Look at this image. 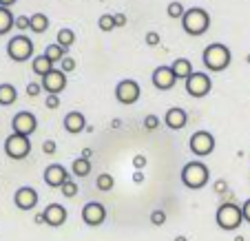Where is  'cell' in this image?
<instances>
[{
	"label": "cell",
	"mask_w": 250,
	"mask_h": 241,
	"mask_svg": "<svg viewBox=\"0 0 250 241\" xmlns=\"http://www.w3.org/2000/svg\"><path fill=\"white\" fill-rule=\"evenodd\" d=\"M42 213H44V223L51 228H60L62 223L66 221V217H69V215H66V208L60 206V203H49Z\"/></svg>",
	"instance_id": "cell-16"
},
{
	"label": "cell",
	"mask_w": 250,
	"mask_h": 241,
	"mask_svg": "<svg viewBox=\"0 0 250 241\" xmlns=\"http://www.w3.org/2000/svg\"><path fill=\"white\" fill-rule=\"evenodd\" d=\"M230 60H232L230 49L222 42L208 44L202 53V62L210 73H219V71H224V69H228V66H230Z\"/></svg>",
	"instance_id": "cell-1"
},
{
	"label": "cell",
	"mask_w": 250,
	"mask_h": 241,
	"mask_svg": "<svg viewBox=\"0 0 250 241\" xmlns=\"http://www.w3.org/2000/svg\"><path fill=\"white\" fill-rule=\"evenodd\" d=\"M33 221H36V223H44V213H36Z\"/></svg>",
	"instance_id": "cell-44"
},
{
	"label": "cell",
	"mask_w": 250,
	"mask_h": 241,
	"mask_svg": "<svg viewBox=\"0 0 250 241\" xmlns=\"http://www.w3.org/2000/svg\"><path fill=\"white\" fill-rule=\"evenodd\" d=\"M16 27H18L20 31L31 29V16H18V18H16Z\"/></svg>",
	"instance_id": "cell-34"
},
{
	"label": "cell",
	"mask_w": 250,
	"mask_h": 241,
	"mask_svg": "<svg viewBox=\"0 0 250 241\" xmlns=\"http://www.w3.org/2000/svg\"><path fill=\"white\" fill-rule=\"evenodd\" d=\"M42 151L47 153V155H53V153H56V142H53V140H47V142L42 144Z\"/></svg>",
	"instance_id": "cell-39"
},
{
	"label": "cell",
	"mask_w": 250,
	"mask_h": 241,
	"mask_svg": "<svg viewBox=\"0 0 250 241\" xmlns=\"http://www.w3.org/2000/svg\"><path fill=\"white\" fill-rule=\"evenodd\" d=\"M215 221H217V226L222 228V230H237V228L244 223V213H241V206H237V203L232 201H226L222 203L217 208V213H215Z\"/></svg>",
	"instance_id": "cell-4"
},
{
	"label": "cell",
	"mask_w": 250,
	"mask_h": 241,
	"mask_svg": "<svg viewBox=\"0 0 250 241\" xmlns=\"http://www.w3.org/2000/svg\"><path fill=\"white\" fill-rule=\"evenodd\" d=\"M135 181L137 184H142V181H144V175H142V173H135Z\"/></svg>",
	"instance_id": "cell-46"
},
{
	"label": "cell",
	"mask_w": 250,
	"mask_h": 241,
	"mask_svg": "<svg viewBox=\"0 0 250 241\" xmlns=\"http://www.w3.org/2000/svg\"><path fill=\"white\" fill-rule=\"evenodd\" d=\"M170 69H173V73L177 76V80H188L190 76H193V64H190V60H186V58H177V60L170 64Z\"/></svg>",
	"instance_id": "cell-19"
},
{
	"label": "cell",
	"mask_w": 250,
	"mask_h": 241,
	"mask_svg": "<svg viewBox=\"0 0 250 241\" xmlns=\"http://www.w3.org/2000/svg\"><path fill=\"white\" fill-rule=\"evenodd\" d=\"M166 14H168V18H173V20H182L184 18V14H186V9H184V5L182 2H170L168 5V9H166Z\"/></svg>",
	"instance_id": "cell-27"
},
{
	"label": "cell",
	"mask_w": 250,
	"mask_h": 241,
	"mask_svg": "<svg viewBox=\"0 0 250 241\" xmlns=\"http://www.w3.org/2000/svg\"><path fill=\"white\" fill-rule=\"evenodd\" d=\"M151 223L153 226H164L166 223V213L164 210H153L151 213Z\"/></svg>",
	"instance_id": "cell-31"
},
{
	"label": "cell",
	"mask_w": 250,
	"mask_h": 241,
	"mask_svg": "<svg viewBox=\"0 0 250 241\" xmlns=\"http://www.w3.org/2000/svg\"><path fill=\"white\" fill-rule=\"evenodd\" d=\"M212 190L217 195H224V193H228V181H224V180H217L215 184H212Z\"/></svg>",
	"instance_id": "cell-38"
},
{
	"label": "cell",
	"mask_w": 250,
	"mask_h": 241,
	"mask_svg": "<svg viewBox=\"0 0 250 241\" xmlns=\"http://www.w3.org/2000/svg\"><path fill=\"white\" fill-rule=\"evenodd\" d=\"M42 89L47 91L49 95H60L62 91L66 89V73L60 71V69H53L51 73H47V76L42 78Z\"/></svg>",
	"instance_id": "cell-12"
},
{
	"label": "cell",
	"mask_w": 250,
	"mask_h": 241,
	"mask_svg": "<svg viewBox=\"0 0 250 241\" xmlns=\"http://www.w3.org/2000/svg\"><path fill=\"white\" fill-rule=\"evenodd\" d=\"M31 69H33V73H36V76L44 78L47 73H51V71H53V62L42 53V56H36V58H33Z\"/></svg>",
	"instance_id": "cell-20"
},
{
	"label": "cell",
	"mask_w": 250,
	"mask_h": 241,
	"mask_svg": "<svg viewBox=\"0 0 250 241\" xmlns=\"http://www.w3.org/2000/svg\"><path fill=\"white\" fill-rule=\"evenodd\" d=\"M235 241H246V239H244V237H241V235H237V237H235Z\"/></svg>",
	"instance_id": "cell-48"
},
{
	"label": "cell",
	"mask_w": 250,
	"mask_h": 241,
	"mask_svg": "<svg viewBox=\"0 0 250 241\" xmlns=\"http://www.w3.org/2000/svg\"><path fill=\"white\" fill-rule=\"evenodd\" d=\"M71 173L76 177H89L91 173V160H84V157H78V160L71 161Z\"/></svg>",
	"instance_id": "cell-23"
},
{
	"label": "cell",
	"mask_w": 250,
	"mask_h": 241,
	"mask_svg": "<svg viewBox=\"0 0 250 241\" xmlns=\"http://www.w3.org/2000/svg\"><path fill=\"white\" fill-rule=\"evenodd\" d=\"M210 181V170L204 161H188L182 168V184L190 190H202Z\"/></svg>",
	"instance_id": "cell-2"
},
{
	"label": "cell",
	"mask_w": 250,
	"mask_h": 241,
	"mask_svg": "<svg viewBox=\"0 0 250 241\" xmlns=\"http://www.w3.org/2000/svg\"><path fill=\"white\" fill-rule=\"evenodd\" d=\"M73 42H76V33L71 31V29H60V31H58V36H56V44H60L62 49H71L73 47Z\"/></svg>",
	"instance_id": "cell-24"
},
{
	"label": "cell",
	"mask_w": 250,
	"mask_h": 241,
	"mask_svg": "<svg viewBox=\"0 0 250 241\" xmlns=\"http://www.w3.org/2000/svg\"><path fill=\"white\" fill-rule=\"evenodd\" d=\"M144 128H146V131L160 128V118H157V115H146V118H144Z\"/></svg>",
	"instance_id": "cell-32"
},
{
	"label": "cell",
	"mask_w": 250,
	"mask_h": 241,
	"mask_svg": "<svg viewBox=\"0 0 250 241\" xmlns=\"http://www.w3.org/2000/svg\"><path fill=\"white\" fill-rule=\"evenodd\" d=\"M113 177L109 175V173H102V175L98 177V190H104V193H106V190H111L113 188Z\"/></svg>",
	"instance_id": "cell-30"
},
{
	"label": "cell",
	"mask_w": 250,
	"mask_h": 241,
	"mask_svg": "<svg viewBox=\"0 0 250 241\" xmlns=\"http://www.w3.org/2000/svg\"><path fill=\"white\" fill-rule=\"evenodd\" d=\"M173 241H188V239H186V237L184 235H177V237H175V239Z\"/></svg>",
	"instance_id": "cell-47"
},
{
	"label": "cell",
	"mask_w": 250,
	"mask_h": 241,
	"mask_svg": "<svg viewBox=\"0 0 250 241\" xmlns=\"http://www.w3.org/2000/svg\"><path fill=\"white\" fill-rule=\"evenodd\" d=\"M241 213H244V221L250 223V199H246L244 206H241Z\"/></svg>",
	"instance_id": "cell-41"
},
{
	"label": "cell",
	"mask_w": 250,
	"mask_h": 241,
	"mask_svg": "<svg viewBox=\"0 0 250 241\" xmlns=\"http://www.w3.org/2000/svg\"><path fill=\"white\" fill-rule=\"evenodd\" d=\"M49 29V16L47 14H33L31 16V31L33 33H44Z\"/></svg>",
	"instance_id": "cell-25"
},
{
	"label": "cell",
	"mask_w": 250,
	"mask_h": 241,
	"mask_svg": "<svg viewBox=\"0 0 250 241\" xmlns=\"http://www.w3.org/2000/svg\"><path fill=\"white\" fill-rule=\"evenodd\" d=\"M40 91H42V84H38V82H29L27 84V95L29 98H38Z\"/></svg>",
	"instance_id": "cell-35"
},
{
	"label": "cell",
	"mask_w": 250,
	"mask_h": 241,
	"mask_svg": "<svg viewBox=\"0 0 250 241\" xmlns=\"http://www.w3.org/2000/svg\"><path fill=\"white\" fill-rule=\"evenodd\" d=\"M98 27L102 29V31H106V33L113 31L115 29V18L111 14H102L100 16V20H98Z\"/></svg>",
	"instance_id": "cell-28"
},
{
	"label": "cell",
	"mask_w": 250,
	"mask_h": 241,
	"mask_svg": "<svg viewBox=\"0 0 250 241\" xmlns=\"http://www.w3.org/2000/svg\"><path fill=\"white\" fill-rule=\"evenodd\" d=\"M16 100H18V91L14 84H9V82L0 84V106H11Z\"/></svg>",
	"instance_id": "cell-21"
},
{
	"label": "cell",
	"mask_w": 250,
	"mask_h": 241,
	"mask_svg": "<svg viewBox=\"0 0 250 241\" xmlns=\"http://www.w3.org/2000/svg\"><path fill=\"white\" fill-rule=\"evenodd\" d=\"M44 56H47L51 62H62V60L66 58V51L60 47V44L53 42V44H49V47L44 49Z\"/></svg>",
	"instance_id": "cell-26"
},
{
	"label": "cell",
	"mask_w": 250,
	"mask_h": 241,
	"mask_svg": "<svg viewBox=\"0 0 250 241\" xmlns=\"http://www.w3.org/2000/svg\"><path fill=\"white\" fill-rule=\"evenodd\" d=\"M5 153H7V157L18 160V161L24 160V157H29V153H31V142H29V137L11 133V135L5 140Z\"/></svg>",
	"instance_id": "cell-7"
},
{
	"label": "cell",
	"mask_w": 250,
	"mask_h": 241,
	"mask_svg": "<svg viewBox=\"0 0 250 241\" xmlns=\"http://www.w3.org/2000/svg\"><path fill=\"white\" fill-rule=\"evenodd\" d=\"M42 177H44V184H47L49 188H62V186L71 180L69 170H66L62 164H49L47 168H44Z\"/></svg>",
	"instance_id": "cell-11"
},
{
	"label": "cell",
	"mask_w": 250,
	"mask_h": 241,
	"mask_svg": "<svg viewBox=\"0 0 250 241\" xmlns=\"http://www.w3.org/2000/svg\"><path fill=\"white\" fill-rule=\"evenodd\" d=\"M60 71H64V73H73L76 71V66H78V62L73 60V58H64V60L60 62Z\"/></svg>",
	"instance_id": "cell-33"
},
{
	"label": "cell",
	"mask_w": 250,
	"mask_h": 241,
	"mask_svg": "<svg viewBox=\"0 0 250 241\" xmlns=\"http://www.w3.org/2000/svg\"><path fill=\"white\" fill-rule=\"evenodd\" d=\"M210 91H212V78L204 71H195L186 80V93L190 98H206Z\"/></svg>",
	"instance_id": "cell-6"
},
{
	"label": "cell",
	"mask_w": 250,
	"mask_h": 241,
	"mask_svg": "<svg viewBox=\"0 0 250 241\" xmlns=\"http://www.w3.org/2000/svg\"><path fill=\"white\" fill-rule=\"evenodd\" d=\"M11 5H16V0H0V7H5V9H9Z\"/></svg>",
	"instance_id": "cell-43"
},
{
	"label": "cell",
	"mask_w": 250,
	"mask_h": 241,
	"mask_svg": "<svg viewBox=\"0 0 250 241\" xmlns=\"http://www.w3.org/2000/svg\"><path fill=\"white\" fill-rule=\"evenodd\" d=\"M104 219H106V208H104L100 201H89L82 208V221L86 223V226H102Z\"/></svg>",
	"instance_id": "cell-14"
},
{
	"label": "cell",
	"mask_w": 250,
	"mask_h": 241,
	"mask_svg": "<svg viewBox=\"0 0 250 241\" xmlns=\"http://www.w3.org/2000/svg\"><path fill=\"white\" fill-rule=\"evenodd\" d=\"M14 27H16V16L9 9L0 7V36H7Z\"/></svg>",
	"instance_id": "cell-22"
},
{
	"label": "cell",
	"mask_w": 250,
	"mask_h": 241,
	"mask_svg": "<svg viewBox=\"0 0 250 241\" xmlns=\"http://www.w3.org/2000/svg\"><path fill=\"white\" fill-rule=\"evenodd\" d=\"M82 157H84V160H91V157H93V151H91V148H84V151H82Z\"/></svg>",
	"instance_id": "cell-45"
},
{
	"label": "cell",
	"mask_w": 250,
	"mask_h": 241,
	"mask_svg": "<svg viewBox=\"0 0 250 241\" xmlns=\"http://www.w3.org/2000/svg\"><path fill=\"white\" fill-rule=\"evenodd\" d=\"M182 27L188 36H204L210 29V14L202 7H190L182 18Z\"/></svg>",
	"instance_id": "cell-3"
},
{
	"label": "cell",
	"mask_w": 250,
	"mask_h": 241,
	"mask_svg": "<svg viewBox=\"0 0 250 241\" xmlns=\"http://www.w3.org/2000/svg\"><path fill=\"white\" fill-rule=\"evenodd\" d=\"M140 95H142V89L135 80H122L115 86V100L124 106L135 104L137 100H140Z\"/></svg>",
	"instance_id": "cell-9"
},
{
	"label": "cell",
	"mask_w": 250,
	"mask_h": 241,
	"mask_svg": "<svg viewBox=\"0 0 250 241\" xmlns=\"http://www.w3.org/2000/svg\"><path fill=\"white\" fill-rule=\"evenodd\" d=\"M133 166H135L137 170L144 168V166H146V157H144V155H135V157H133Z\"/></svg>",
	"instance_id": "cell-40"
},
{
	"label": "cell",
	"mask_w": 250,
	"mask_h": 241,
	"mask_svg": "<svg viewBox=\"0 0 250 241\" xmlns=\"http://www.w3.org/2000/svg\"><path fill=\"white\" fill-rule=\"evenodd\" d=\"M11 128H14L16 135L29 137L38 128V120H36V115H33L31 111H20V113H16L14 120H11Z\"/></svg>",
	"instance_id": "cell-10"
},
{
	"label": "cell",
	"mask_w": 250,
	"mask_h": 241,
	"mask_svg": "<svg viewBox=\"0 0 250 241\" xmlns=\"http://www.w3.org/2000/svg\"><path fill=\"white\" fill-rule=\"evenodd\" d=\"M7 56L14 62H27L29 58H33V42L27 36H14V38L7 42Z\"/></svg>",
	"instance_id": "cell-5"
},
{
	"label": "cell",
	"mask_w": 250,
	"mask_h": 241,
	"mask_svg": "<svg viewBox=\"0 0 250 241\" xmlns=\"http://www.w3.org/2000/svg\"><path fill=\"white\" fill-rule=\"evenodd\" d=\"M38 201H40L38 193H36V188H31V186H22V188H18L14 195V203L20 210H33L38 206Z\"/></svg>",
	"instance_id": "cell-15"
},
{
	"label": "cell",
	"mask_w": 250,
	"mask_h": 241,
	"mask_svg": "<svg viewBox=\"0 0 250 241\" xmlns=\"http://www.w3.org/2000/svg\"><path fill=\"white\" fill-rule=\"evenodd\" d=\"M62 124H64L66 133L78 135V133H82L86 128V118L80 113V111H69V113L64 115V120H62Z\"/></svg>",
	"instance_id": "cell-18"
},
{
	"label": "cell",
	"mask_w": 250,
	"mask_h": 241,
	"mask_svg": "<svg viewBox=\"0 0 250 241\" xmlns=\"http://www.w3.org/2000/svg\"><path fill=\"white\" fill-rule=\"evenodd\" d=\"M186 122H188V113H186L184 109H180V106L168 109L164 115V124H166V128H170V131H182V128L186 126Z\"/></svg>",
	"instance_id": "cell-17"
},
{
	"label": "cell",
	"mask_w": 250,
	"mask_h": 241,
	"mask_svg": "<svg viewBox=\"0 0 250 241\" xmlns=\"http://www.w3.org/2000/svg\"><path fill=\"white\" fill-rule=\"evenodd\" d=\"M188 148L193 151V155L206 157L215 151V137H212V133H208V131H197L190 135Z\"/></svg>",
	"instance_id": "cell-8"
},
{
	"label": "cell",
	"mask_w": 250,
	"mask_h": 241,
	"mask_svg": "<svg viewBox=\"0 0 250 241\" xmlns=\"http://www.w3.org/2000/svg\"><path fill=\"white\" fill-rule=\"evenodd\" d=\"M151 80H153V86H155L157 91H170L175 86V82H177V76L173 73L170 66L162 64V66H157L155 71H153Z\"/></svg>",
	"instance_id": "cell-13"
},
{
	"label": "cell",
	"mask_w": 250,
	"mask_h": 241,
	"mask_svg": "<svg viewBox=\"0 0 250 241\" xmlns=\"http://www.w3.org/2000/svg\"><path fill=\"white\" fill-rule=\"evenodd\" d=\"M113 18H115V27H126V16L124 14H113Z\"/></svg>",
	"instance_id": "cell-42"
},
{
	"label": "cell",
	"mask_w": 250,
	"mask_h": 241,
	"mask_svg": "<svg viewBox=\"0 0 250 241\" xmlns=\"http://www.w3.org/2000/svg\"><path fill=\"white\" fill-rule=\"evenodd\" d=\"M44 106L47 109H58L60 106V95H47V100H44Z\"/></svg>",
	"instance_id": "cell-37"
},
{
	"label": "cell",
	"mask_w": 250,
	"mask_h": 241,
	"mask_svg": "<svg viewBox=\"0 0 250 241\" xmlns=\"http://www.w3.org/2000/svg\"><path fill=\"white\" fill-rule=\"evenodd\" d=\"M144 40H146L148 47H157L162 38H160V33H157V31H148V33H146V38H144Z\"/></svg>",
	"instance_id": "cell-36"
},
{
	"label": "cell",
	"mask_w": 250,
	"mask_h": 241,
	"mask_svg": "<svg viewBox=\"0 0 250 241\" xmlns=\"http://www.w3.org/2000/svg\"><path fill=\"white\" fill-rule=\"evenodd\" d=\"M246 62H248V64H250V53H248V56H246Z\"/></svg>",
	"instance_id": "cell-49"
},
{
	"label": "cell",
	"mask_w": 250,
	"mask_h": 241,
	"mask_svg": "<svg viewBox=\"0 0 250 241\" xmlns=\"http://www.w3.org/2000/svg\"><path fill=\"white\" fill-rule=\"evenodd\" d=\"M78 190H80V186H78V181L69 180V181H66V184L60 188V193L64 195L66 199H71V197H76V195H78Z\"/></svg>",
	"instance_id": "cell-29"
}]
</instances>
